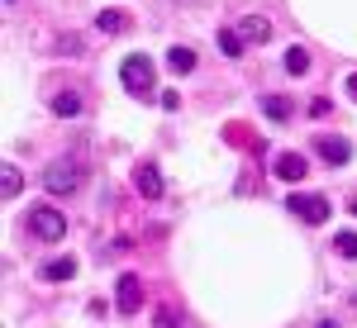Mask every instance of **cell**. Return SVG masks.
<instances>
[{"label":"cell","mask_w":357,"mask_h":328,"mask_svg":"<svg viewBox=\"0 0 357 328\" xmlns=\"http://www.w3.org/2000/svg\"><path fill=\"white\" fill-rule=\"evenodd\" d=\"M333 247H338V252H343V257L353 262V257H357V233H353V228H343V233L333 238Z\"/></svg>","instance_id":"ac0fdd59"},{"label":"cell","mask_w":357,"mask_h":328,"mask_svg":"<svg viewBox=\"0 0 357 328\" xmlns=\"http://www.w3.org/2000/svg\"><path fill=\"white\" fill-rule=\"evenodd\" d=\"M243 33H238V29H220V53L224 57H243Z\"/></svg>","instance_id":"9a60e30c"},{"label":"cell","mask_w":357,"mask_h":328,"mask_svg":"<svg viewBox=\"0 0 357 328\" xmlns=\"http://www.w3.org/2000/svg\"><path fill=\"white\" fill-rule=\"evenodd\" d=\"M0 186H5V200H15V195L24 191V176H20V166H5V171H0Z\"/></svg>","instance_id":"2e32d148"},{"label":"cell","mask_w":357,"mask_h":328,"mask_svg":"<svg viewBox=\"0 0 357 328\" xmlns=\"http://www.w3.org/2000/svg\"><path fill=\"white\" fill-rule=\"evenodd\" d=\"M119 81H124V91H129V95L148 100V95L158 91V72H153V57H148V53H129L124 62H119Z\"/></svg>","instance_id":"6da1fadb"},{"label":"cell","mask_w":357,"mask_h":328,"mask_svg":"<svg viewBox=\"0 0 357 328\" xmlns=\"http://www.w3.org/2000/svg\"><path fill=\"white\" fill-rule=\"evenodd\" d=\"M24 228L38 238V243H57V238L67 233V219L57 214L53 205H33V210H29V219H24Z\"/></svg>","instance_id":"3957f363"},{"label":"cell","mask_w":357,"mask_h":328,"mask_svg":"<svg viewBox=\"0 0 357 328\" xmlns=\"http://www.w3.org/2000/svg\"><path fill=\"white\" fill-rule=\"evenodd\" d=\"M167 67H172L176 77H181V72H195V53H191V48H181V43H176V48L167 53Z\"/></svg>","instance_id":"5bb4252c"},{"label":"cell","mask_w":357,"mask_h":328,"mask_svg":"<svg viewBox=\"0 0 357 328\" xmlns=\"http://www.w3.org/2000/svg\"><path fill=\"white\" fill-rule=\"evenodd\" d=\"M286 205H291V214H301L305 224H329V214H333V205L324 195H291Z\"/></svg>","instance_id":"277c9868"},{"label":"cell","mask_w":357,"mask_h":328,"mask_svg":"<svg viewBox=\"0 0 357 328\" xmlns=\"http://www.w3.org/2000/svg\"><path fill=\"white\" fill-rule=\"evenodd\" d=\"M319 328H338V324H333V319H319Z\"/></svg>","instance_id":"7402d4cb"},{"label":"cell","mask_w":357,"mask_h":328,"mask_svg":"<svg viewBox=\"0 0 357 328\" xmlns=\"http://www.w3.org/2000/svg\"><path fill=\"white\" fill-rule=\"evenodd\" d=\"M82 91H62V95H53V114H62V119H77L82 114Z\"/></svg>","instance_id":"8fae6325"},{"label":"cell","mask_w":357,"mask_h":328,"mask_svg":"<svg viewBox=\"0 0 357 328\" xmlns=\"http://www.w3.org/2000/svg\"><path fill=\"white\" fill-rule=\"evenodd\" d=\"M348 95H353V100H357V77H348Z\"/></svg>","instance_id":"44dd1931"},{"label":"cell","mask_w":357,"mask_h":328,"mask_svg":"<svg viewBox=\"0 0 357 328\" xmlns=\"http://www.w3.org/2000/svg\"><path fill=\"white\" fill-rule=\"evenodd\" d=\"M82 186H86V162H77V157H57V162L43 166V191L77 195Z\"/></svg>","instance_id":"7a4b0ae2"},{"label":"cell","mask_w":357,"mask_h":328,"mask_svg":"<svg viewBox=\"0 0 357 328\" xmlns=\"http://www.w3.org/2000/svg\"><path fill=\"white\" fill-rule=\"evenodd\" d=\"M77 276V262L72 257H53V262H43V281H72Z\"/></svg>","instance_id":"4fadbf2b"},{"label":"cell","mask_w":357,"mask_h":328,"mask_svg":"<svg viewBox=\"0 0 357 328\" xmlns=\"http://www.w3.org/2000/svg\"><path fill=\"white\" fill-rule=\"evenodd\" d=\"M129 24H134V19H129L124 10H100V15H96V29H100V33H129Z\"/></svg>","instance_id":"30bf717a"},{"label":"cell","mask_w":357,"mask_h":328,"mask_svg":"<svg viewBox=\"0 0 357 328\" xmlns=\"http://www.w3.org/2000/svg\"><path fill=\"white\" fill-rule=\"evenodd\" d=\"M314 153H319L329 166H343L348 157H353V143H348V138H319V143H314Z\"/></svg>","instance_id":"52a82bcc"},{"label":"cell","mask_w":357,"mask_h":328,"mask_svg":"<svg viewBox=\"0 0 357 328\" xmlns=\"http://www.w3.org/2000/svg\"><path fill=\"white\" fill-rule=\"evenodd\" d=\"M286 72H291V77H305V72H310V53H305V48H286Z\"/></svg>","instance_id":"e0dca14e"},{"label":"cell","mask_w":357,"mask_h":328,"mask_svg":"<svg viewBox=\"0 0 357 328\" xmlns=\"http://www.w3.org/2000/svg\"><path fill=\"white\" fill-rule=\"evenodd\" d=\"M305 166L310 162H305L301 153H281V157H276V176H281V181H301Z\"/></svg>","instance_id":"9c48e42d"},{"label":"cell","mask_w":357,"mask_h":328,"mask_svg":"<svg viewBox=\"0 0 357 328\" xmlns=\"http://www.w3.org/2000/svg\"><path fill=\"white\" fill-rule=\"evenodd\" d=\"M353 214H357V195H353Z\"/></svg>","instance_id":"603a6c76"},{"label":"cell","mask_w":357,"mask_h":328,"mask_svg":"<svg viewBox=\"0 0 357 328\" xmlns=\"http://www.w3.org/2000/svg\"><path fill=\"white\" fill-rule=\"evenodd\" d=\"M134 186H138V195H143V200H158V195H162V171H158L153 162H138Z\"/></svg>","instance_id":"8992f818"},{"label":"cell","mask_w":357,"mask_h":328,"mask_svg":"<svg viewBox=\"0 0 357 328\" xmlns=\"http://www.w3.org/2000/svg\"><path fill=\"white\" fill-rule=\"evenodd\" d=\"M262 114H267L272 124H286V119L296 114V105H291L286 95H267V100H262Z\"/></svg>","instance_id":"7c38bea8"},{"label":"cell","mask_w":357,"mask_h":328,"mask_svg":"<svg viewBox=\"0 0 357 328\" xmlns=\"http://www.w3.org/2000/svg\"><path fill=\"white\" fill-rule=\"evenodd\" d=\"M153 328H181L176 309H172V304H158V314H153Z\"/></svg>","instance_id":"d6986e66"},{"label":"cell","mask_w":357,"mask_h":328,"mask_svg":"<svg viewBox=\"0 0 357 328\" xmlns=\"http://www.w3.org/2000/svg\"><path fill=\"white\" fill-rule=\"evenodd\" d=\"M181 105V91H162V109H176Z\"/></svg>","instance_id":"ffe728a7"},{"label":"cell","mask_w":357,"mask_h":328,"mask_svg":"<svg viewBox=\"0 0 357 328\" xmlns=\"http://www.w3.org/2000/svg\"><path fill=\"white\" fill-rule=\"evenodd\" d=\"M238 33H243V43H267V38H272V19H262V15H248L243 24H238Z\"/></svg>","instance_id":"ba28073f"},{"label":"cell","mask_w":357,"mask_h":328,"mask_svg":"<svg viewBox=\"0 0 357 328\" xmlns=\"http://www.w3.org/2000/svg\"><path fill=\"white\" fill-rule=\"evenodd\" d=\"M114 300H119L124 314H138V309H143V281H138L134 272H124V276H119V286H114Z\"/></svg>","instance_id":"5b68a950"}]
</instances>
